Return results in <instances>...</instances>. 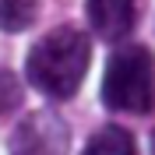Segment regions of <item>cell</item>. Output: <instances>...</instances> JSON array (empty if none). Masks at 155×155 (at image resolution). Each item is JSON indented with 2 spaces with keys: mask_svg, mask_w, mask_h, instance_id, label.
<instances>
[{
  "mask_svg": "<svg viewBox=\"0 0 155 155\" xmlns=\"http://www.w3.org/2000/svg\"><path fill=\"white\" fill-rule=\"evenodd\" d=\"M92 60V39L74 25L46 32L25 57V78L49 99H71L81 88Z\"/></svg>",
  "mask_w": 155,
  "mask_h": 155,
  "instance_id": "obj_1",
  "label": "cell"
},
{
  "mask_svg": "<svg viewBox=\"0 0 155 155\" xmlns=\"http://www.w3.org/2000/svg\"><path fill=\"white\" fill-rule=\"evenodd\" d=\"M102 106L113 113H148L155 109V53L127 42L113 49L102 74Z\"/></svg>",
  "mask_w": 155,
  "mask_h": 155,
  "instance_id": "obj_2",
  "label": "cell"
},
{
  "mask_svg": "<svg viewBox=\"0 0 155 155\" xmlns=\"http://www.w3.org/2000/svg\"><path fill=\"white\" fill-rule=\"evenodd\" d=\"M7 152L11 155H67L71 127L57 109H32L18 120Z\"/></svg>",
  "mask_w": 155,
  "mask_h": 155,
  "instance_id": "obj_3",
  "label": "cell"
},
{
  "mask_svg": "<svg viewBox=\"0 0 155 155\" xmlns=\"http://www.w3.org/2000/svg\"><path fill=\"white\" fill-rule=\"evenodd\" d=\"M85 14L102 42H124L134 28L137 0H85Z\"/></svg>",
  "mask_w": 155,
  "mask_h": 155,
  "instance_id": "obj_4",
  "label": "cell"
},
{
  "mask_svg": "<svg viewBox=\"0 0 155 155\" xmlns=\"http://www.w3.org/2000/svg\"><path fill=\"white\" fill-rule=\"evenodd\" d=\"M81 155H137L134 148V137H130V130H124V127H99L95 134L88 137V145Z\"/></svg>",
  "mask_w": 155,
  "mask_h": 155,
  "instance_id": "obj_5",
  "label": "cell"
},
{
  "mask_svg": "<svg viewBox=\"0 0 155 155\" xmlns=\"http://www.w3.org/2000/svg\"><path fill=\"white\" fill-rule=\"evenodd\" d=\"M39 18V0H0V32H25Z\"/></svg>",
  "mask_w": 155,
  "mask_h": 155,
  "instance_id": "obj_6",
  "label": "cell"
},
{
  "mask_svg": "<svg viewBox=\"0 0 155 155\" xmlns=\"http://www.w3.org/2000/svg\"><path fill=\"white\" fill-rule=\"evenodd\" d=\"M21 99H25V88H21L18 74L11 67H0V116H7L14 106H21Z\"/></svg>",
  "mask_w": 155,
  "mask_h": 155,
  "instance_id": "obj_7",
  "label": "cell"
},
{
  "mask_svg": "<svg viewBox=\"0 0 155 155\" xmlns=\"http://www.w3.org/2000/svg\"><path fill=\"white\" fill-rule=\"evenodd\" d=\"M148 148H152V155H155V130L148 134Z\"/></svg>",
  "mask_w": 155,
  "mask_h": 155,
  "instance_id": "obj_8",
  "label": "cell"
}]
</instances>
